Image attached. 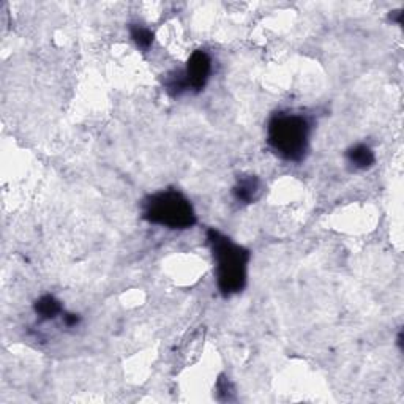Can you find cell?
I'll return each mask as SVG.
<instances>
[{"mask_svg":"<svg viewBox=\"0 0 404 404\" xmlns=\"http://www.w3.org/2000/svg\"><path fill=\"white\" fill-rule=\"evenodd\" d=\"M213 259L217 262V283L223 297H230L245 289L248 276L250 251L234 244L226 235L217 229H207Z\"/></svg>","mask_w":404,"mask_h":404,"instance_id":"1","label":"cell"},{"mask_svg":"<svg viewBox=\"0 0 404 404\" xmlns=\"http://www.w3.org/2000/svg\"><path fill=\"white\" fill-rule=\"evenodd\" d=\"M212 74V59L204 49H198L190 56L183 70L167 74L165 89L171 96H180L185 92L204 90Z\"/></svg>","mask_w":404,"mask_h":404,"instance_id":"4","label":"cell"},{"mask_svg":"<svg viewBox=\"0 0 404 404\" xmlns=\"http://www.w3.org/2000/svg\"><path fill=\"white\" fill-rule=\"evenodd\" d=\"M141 209L144 220L167 229H190L198 221L192 202L177 190H165L147 196Z\"/></svg>","mask_w":404,"mask_h":404,"instance_id":"3","label":"cell"},{"mask_svg":"<svg viewBox=\"0 0 404 404\" xmlns=\"http://www.w3.org/2000/svg\"><path fill=\"white\" fill-rule=\"evenodd\" d=\"M62 321H63V324H65V327H76L81 322V316L74 313H65V311H63Z\"/></svg>","mask_w":404,"mask_h":404,"instance_id":"9","label":"cell"},{"mask_svg":"<svg viewBox=\"0 0 404 404\" xmlns=\"http://www.w3.org/2000/svg\"><path fill=\"white\" fill-rule=\"evenodd\" d=\"M390 19L394 22H396L398 26H401L403 24V11L401 10L400 11H394V13L390 15Z\"/></svg>","mask_w":404,"mask_h":404,"instance_id":"10","label":"cell"},{"mask_svg":"<svg viewBox=\"0 0 404 404\" xmlns=\"http://www.w3.org/2000/svg\"><path fill=\"white\" fill-rule=\"evenodd\" d=\"M311 122L307 115L276 112L269 120L267 142L281 160L300 163L308 153Z\"/></svg>","mask_w":404,"mask_h":404,"instance_id":"2","label":"cell"},{"mask_svg":"<svg viewBox=\"0 0 404 404\" xmlns=\"http://www.w3.org/2000/svg\"><path fill=\"white\" fill-rule=\"evenodd\" d=\"M33 311L42 321H53L57 316H62L65 310H63L60 300H57L51 294H46L33 303Z\"/></svg>","mask_w":404,"mask_h":404,"instance_id":"7","label":"cell"},{"mask_svg":"<svg viewBox=\"0 0 404 404\" xmlns=\"http://www.w3.org/2000/svg\"><path fill=\"white\" fill-rule=\"evenodd\" d=\"M396 343H398V346H400V349H403V332L401 330H400V333H398Z\"/></svg>","mask_w":404,"mask_h":404,"instance_id":"11","label":"cell"},{"mask_svg":"<svg viewBox=\"0 0 404 404\" xmlns=\"http://www.w3.org/2000/svg\"><path fill=\"white\" fill-rule=\"evenodd\" d=\"M233 194L242 204H253L261 194V180L256 176H240L234 185Z\"/></svg>","mask_w":404,"mask_h":404,"instance_id":"5","label":"cell"},{"mask_svg":"<svg viewBox=\"0 0 404 404\" xmlns=\"http://www.w3.org/2000/svg\"><path fill=\"white\" fill-rule=\"evenodd\" d=\"M346 158H348V163L354 169L359 171L369 169V167L376 163V155H374L373 149L368 147L367 144H357V146L351 147L346 152Z\"/></svg>","mask_w":404,"mask_h":404,"instance_id":"6","label":"cell"},{"mask_svg":"<svg viewBox=\"0 0 404 404\" xmlns=\"http://www.w3.org/2000/svg\"><path fill=\"white\" fill-rule=\"evenodd\" d=\"M130 31V37L133 42L136 43V46L142 51H149L150 46L153 44V32L150 31V28L144 27L141 24H130L128 27Z\"/></svg>","mask_w":404,"mask_h":404,"instance_id":"8","label":"cell"}]
</instances>
